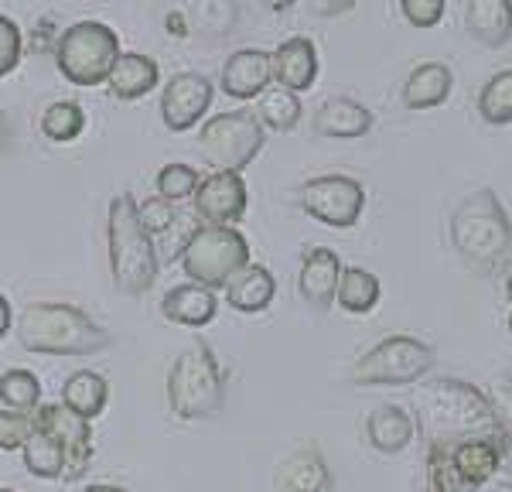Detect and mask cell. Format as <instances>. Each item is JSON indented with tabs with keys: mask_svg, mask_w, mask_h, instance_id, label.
Here are the masks:
<instances>
[{
	"mask_svg": "<svg viewBox=\"0 0 512 492\" xmlns=\"http://www.w3.org/2000/svg\"><path fill=\"white\" fill-rule=\"evenodd\" d=\"M417 431L427 448H451L468 438H499L502 421L495 417L492 400L482 390L454 376H441L431 383H417L414 390Z\"/></svg>",
	"mask_w": 512,
	"mask_h": 492,
	"instance_id": "6da1fadb",
	"label": "cell"
},
{
	"mask_svg": "<svg viewBox=\"0 0 512 492\" xmlns=\"http://www.w3.org/2000/svg\"><path fill=\"white\" fill-rule=\"evenodd\" d=\"M18 342L35 356H96L113 346V332L65 301H35L18 315Z\"/></svg>",
	"mask_w": 512,
	"mask_h": 492,
	"instance_id": "7a4b0ae2",
	"label": "cell"
},
{
	"mask_svg": "<svg viewBox=\"0 0 512 492\" xmlns=\"http://www.w3.org/2000/svg\"><path fill=\"white\" fill-rule=\"evenodd\" d=\"M106 243H110V274L113 287L127 298H144L158 281V250L154 236L140 226L137 199L130 192H120L110 199L106 216Z\"/></svg>",
	"mask_w": 512,
	"mask_h": 492,
	"instance_id": "3957f363",
	"label": "cell"
},
{
	"mask_svg": "<svg viewBox=\"0 0 512 492\" xmlns=\"http://www.w3.org/2000/svg\"><path fill=\"white\" fill-rule=\"evenodd\" d=\"M451 246L475 270H495L512 250V223L492 188L465 195L451 212Z\"/></svg>",
	"mask_w": 512,
	"mask_h": 492,
	"instance_id": "277c9868",
	"label": "cell"
},
{
	"mask_svg": "<svg viewBox=\"0 0 512 492\" xmlns=\"http://www.w3.org/2000/svg\"><path fill=\"white\" fill-rule=\"evenodd\" d=\"M168 404L178 421H216L226 407V373L209 342L181 349L168 373Z\"/></svg>",
	"mask_w": 512,
	"mask_h": 492,
	"instance_id": "5b68a950",
	"label": "cell"
},
{
	"mask_svg": "<svg viewBox=\"0 0 512 492\" xmlns=\"http://www.w3.org/2000/svg\"><path fill=\"white\" fill-rule=\"evenodd\" d=\"M178 264L188 274V281L209 287V291H222L250 264V243L236 226H195Z\"/></svg>",
	"mask_w": 512,
	"mask_h": 492,
	"instance_id": "8992f818",
	"label": "cell"
},
{
	"mask_svg": "<svg viewBox=\"0 0 512 492\" xmlns=\"http://www.w3.org/2000/svg\"><path fill=\"white\" fill-rule=\"evenodd\" d=\"M120 59V38L103 21H76L55 41V65L72 86L93 89L110 79L113 62Z\"/></svg>",
	"mask_w": 512,
	"mask_h": 492,
	"instance_id": "52a82bcc",
	"label": "cell"
},
{
	"mask_svg": "<svg viewBox=\"0 0 512 492\" xmlns=\"http://www.w3.org/2000/svg\"><path fill=\"white\" fill-rule=\"evenodd\" d=\"M437 363V352L414 335H390L355 359V387H410L420 383Z\"/></svg>",
	"mask_w": 512,
	"mask_h": 492,
	"instance_id": "ba28073f",
	"label": "cell"
},
{
	"mask_svg": "<svg viewBox=\"0 0 512 492\" xmlns=\"http://www.w3.org/2000/svg\"><path fill=\"white\" fill-rule=\"evenodd\" d=\"M263 144H267V130L253 117V110L216 113L198 127V151L212 164V171L243 175V168H250Z\"/></svg>",
	"mask_w": 512,
	"mask_h": 492,
	"instance_id": "9c48e42d",
	"label": "cell"
},
{
	"mask_svg": "<svg viewBox=\"0 0 512 492\" xmlns=\"http://www.w3.org/2000/svg\"><path fill=\"white\" fill-rule=\"evenodd\" d=\"M297 205L321 226L349 229L366 209V185L349 175H318L297 188Z\"/></svg>",
	"mask_w": 512,
	"mask_h": 492,
	"instance_id": "30bf717a",
	"label": "cell"
},
{
	"mask_svg": "<svg viewBox=\"0 0 512 492\" xmlns=\"http://www.w3.org/2000/svg\"><path fill=\"white\" fill-rule=\"evenodd\" d=\"M31 421L38 428H45L48 434H55L62 445V455H65V482H79L82 475L89 472L93 465V455H96V445H93V421L86 417L72 414L65 404H38V410L31 414Z\"/></svg>",
	"mask_w": 512,
	"mask_h": 492,
	"instance_id": "8fae6325",
	"label": "cell"
},
{
	"mask_svg": "<svg viewBox=\"0 0 512 492\" xmlns=\"http://www.w3.org/2000/svg\"><path fill=\"white\" fill-rule=\"evenodd\" d=\"M212 82L202 72H178L164 82L161 89V120L171 134H185V130L198 127V120L209 113L212 106Z\"/></svg>",
	"mask_w": 512,
	"mask_h": 492,
	"instance_id": "7c38bea8",
	"label": "cell"
},
{
	"mask_svg": "<svg viewBox=\"0 0 512 492\" xmlns=\"http://www.w3.org/2000/svg\"><path fill=\"white\" fill-rule=\"evenodd\" d=\"M195 216L202 226H236L246 216L250 192L239 171H212L195 188Z\"/></svg>",
	"mask_w": 512,
	"mask_h": 492,
	"instance_id": "4fadbf2b",
	"label": "cell"
},
{
	"mask_svg": "<svg viewBox=\"0 0 512 492\" xmlns=\"http://www.w3.org/2000/svg\"><path fill=\"white\" fill-rule=\"evenodd\" d=\"M270 76L274 86H284L291 93H308L318 79V48L311 38L294 35L270 52Z\"/></svg>",
	"mask_w": 512,
	"mask_h": 492,
	"instance_id": "5bb4252c",
	"label": "cell"
},
{
	"mask_svg": "<svg viewBox=\"0 0 512 492\" xmlns=\"http://www.w3.org/2000/svg\"><path fill=\"white\" fill-rule=\"evenodd\" d=\"M338 277H342V257L332 246H311L301 260V274H297V291H301L304 305L315 311L332 308Z\"/></svg>",
	"mask_w": 512,
	"mask_h": 492,
	"instance_id": "9a60e30c",
	"label": "cell"
},
{
	"mask_svg": "<svg viewBox=\"0 0 512 492\" xmlns=\"http://www.w3.org/2000/svg\"><path fill=\"white\" fill-rule=\"evenodd\" d=\"M270 82H274V76H270V52H263V48H239L226 59L219 76L222 93L239 103L256 100Z\"/></svg>",
	"mask_w": 512,
	"mask_h": 492,
	"instance_id": "2e32d148",
	"label": "cell"
},
{
	"mask_svg": "<svg viewBox=\"0 0 512 492\" xmlns=\"http://www.w3.org/2000/svg\"><path fill=\"white\" fill-rule=\"evenodd\" d=\"M373 130V110L352 96H328L315 110V134L328 141H355Z\"/></svg>",
	"mask_w": 512,
	"mask_h": 492,
	"instance_id": "e0dca14e",
	"label": "cell"
},
{
	"mask_svg": "<svg viewBox=\"0 0 512 492\" xmlns=\"http://www.w3.org/2000/svg\"><path fill=\"white\" fill-rule=\"evenodd\" d=\"M454 469L465 475L475 489H482L485 482H492L502 469V458H506V438H468L448 448Z\"/></svg>",
	"mask_w": 512,
	"mask_h": 492,
	"instance_id": "ac0fdd59",
	"label": "cell"
},
{
	"mask_svg": "<svg viewBox=\"0 0 512 492\" xmlns=\"http://www.w3.org/2000/svg\"><path fill=\"white\" fill-rule=\"evenodd\" d=\"M161 315L168 318V322L185 325V328H205L219 315V298L209 287L185 281V284H175L161 298Z\"/></svg>",
	"mask_w": 512,
	"mask_h": 492,
	"instance_id": "d6986e66",
	"label": "cell"
},
{
	"mask_svg": "<svg viewBox=\"0 0 512 492\" xmlns=\"http://www.w3.org/2000/svg\"><path fill=\"white\" fill-rule=\"evenodd\" d=\"M277 492H335V475L321 451L301 448L280 462Z\"/></svg>",
	"mask_w": 512,
	"mask_h": 492,
	"instance_id": "ffe728a7",
	"label": "cell"
},
{
	"mask_svg": "<svg viewBox=\"0 0 512 492\" xmlns=\"http://www.w3.org/2000/svg\"><path fill=\"white\" fill-rule=\"evenodd\" d=\"M226 305L243 315H260L274 305L277 298V277L263 264H246L226 287Z\"/></svg>",
	"mask_w": 512,
	"mask_h": 492,
	"instance_id": "44dd1931",
	"label": "cell"
},
{
	"mask_svg": "<svg viewBox=\"0 0 512 492\" xmlns=\"http://www.w3.org/2000/svg\"><path fill=\"white\" fill-rule=\"evenodd\" d=\"M465 31L485 48H502L512 38V0H468Z\"/></svg>",
	"mask_w": 512,
	"mask_h": 492,
	"instance_id": "7402d4cb",
	"label": "cell"
},
{
	"mask_svg": "<svg viewBox=\"0 0 512 492\" xmlns=\"http://www.w3.org/2000/svg\"><path fill=\"white\" fill-rule=\"evenodd\" d=\"M110 93L123 103H134L140 96H147L151 89H158L161 82V69L151 55L140 52H120V59L113 62L110 69Z\"/></svg>",
	"mask_w": 512,
	"mask_h": 492,
	"instance_id": "603a6c76",
	"label": "cell"
},
{
	"mask_svg": "<svg viewBox=\"0 0 512 492\" xmlns=\"http://www.w3.org/2000/svg\"><path fill=\"white\" fill-rule=\"evenodd\" d=\"M454 72L444 62H424L410 69L407 82H403V106L407 110H434L451 96Z\"/></svg>",
	"mask_w": 512,
	"mask_h": 492,
	"instance_id": "cb8c5ba5",
	"label": "cell"
},
{
	"mask_svg": "<svg viewBox=\"0 0 512 492\" xmlns=\"http://www.w3.org/2000/svg\"><path fill=\"white\" fill-rule=\"evenodd\" d=\"M414 434H417L414 417H410L403 407H396V404L376 407L373 414H369V421H366V438H369V445L379 451V455H400L403 448H410Z\"/></svg>",
	"mask_w": 512,
	"mask_h": 492,
	"instance_id": "d4e9b609",
	"label": "cell"
},
{
	"mask_svg": "<svg viewBox=\"0 0 512 492\" xmlns=\"http://www.w3.org/2000/svg\"><path fill=\"white\" fill-rule=\"evenodd\" d=\"M62 404L69 407L72 414L86 417V421H96L106 410V404H110V383H106V376L96 373V369H76V373L62 383Z\"/></svg>",
	"mask_w": 512,
	"mask_h": 492,
	"instance_id": "484cf974",
	"label": "cell"
},
{
	"mask_svg": "<svg viewBox=\"0 0 512 492\" xmlns=\"http://www.w3.org/2000/svg\"><path fill=\"white\" fill-rule=\"evenodd\" d=\"M301 93H291L284 86H274L270 82L260 96H256V110L253 117L263 123V130H274V134H291V130L301 123Z\"/></svg>",
	"mask_w": 512,
	"mask_h": 492,
	"instance_id": "4316f807",
	"label": "cell"
},
{
	"mask_svg": "<svg viewBox=\"0 0 512 492\" xmlns=\"http://www.w3.org/2000/svg\"><path fill=\"white\" fill-rule=\"evenodd\" d=\"M21 455H24V469H28L35 479H62L65 475V455H62V445L55 434H48L45 428H38L31 421V434L28 441L21 445Z\"/></svg>",
	"mask_w": 512,
	"mask_h": 492,
	"instance_id": "83f0119b",
	"label": "cell"
},
{
	"mask_svg": "<svg viewBox=\"0 0 512 492\" xmlns=\"http://www.w3.org/2000/svg\"><path fill=\"white\" fill-rule=\"evenodd\" d=\"M335 305L349 315H369L379 305V277L366 267H342L335 287Z\"/></svg>",
	"mask_w": 512,
	"mask_h": 492,
	"instance_id": "f1b7e54d",
	"label": "cell"
},
{
	"mask_svg": "<svg viewBox=\"0 0 512 492\" xmlns=\"http://www.w3.org/2000/svg\"><path fill=\"white\" fill-rule=\"evenodd\" d=\"M86 130V110L76 100H55L41 113V134L52 144H72Z\"/></svg>",
	"mask_w": 512,
	"mask_h": 492,
	"instance_id": "f546056e",
	"label": "cell"
},
{
	"mask_svg": "<svg viewBox=\"0 0 512 492\" xmlns=\"http://www.w3.org/2000/svg\"><path fill=\"white\" fill-rule=\"evenodd\" d=\"M0 400L7 410H18V414H35L41 404V380L31 369H7L0 376Z\"/></svg>",
	"mask_w": 512,
	"mask_h": 492,
	"instance_id": "4dcf8cb0",
	"label": "cell"
},
{
	"mask_svg": "<svg viewBox=\"0 0 512 492\" xmlns=\"http://www.w3.org/2000/svg\"><path fill=\"white\" fill-rule=\"evenodd\" d=\"M478 113L492 127H506L512 123V69H502L485 82L478 93Z\"/></svg>",
	"mask_w": 512,
	"mask_h": 492,
	"instance_id": "1f68e13d",
	"label": "cell"
},
{
	"mask_svg": "<svg viewBox=\"0 0 512 492\" xmlns=\"http://www.w3.org/2000/svg\"><path fill=\"white\" fill-rule=\"evenodd\" d=\"M427 489L431 492H478L465 475L454 469L448 448H427Z\"/></svg>",
	"mask_w": 512,
	"mask_h": 492,
	"instance_id": "d6a6232c",
	"label": "cell"
},
{
	"mask_svg": "<svg viewBox=\"0 0 512 492\" xmlns=\"http://www.w3.org/2000/svg\"><path fill=\"white\" fill-rule=\"evenodd\" d=\"M198 182H202L198 168H192V164H185V161H171V164H164V168L158 171V182H154V185H158L161 199L178 205V202L192 199Z\"/></svg>",
	"mask_w": 512,
	"mask_h": 492,
	"instance_id": "836d02e7",
	"label": "cell"
},
{
	"mask_svg": "<svg viewBox=\"0 0 512 492\" xmlns=\"http://www.w3.org/2000/svg\"><path fill=\"white\" fill-rule=\"evenodd\" d=\"M178 216H181V212L175 209V202L161 199V195L137 202V219H140V226H144L151 236H161L164 229H171V226L178 223Z\"/></svg>",
	"mask_w": 512,
	"mask_h": 492,
	"instance_id": "e575fe53",
	"label": "cell"
},
{
	"mask_svg": "<svg viewBox=\"0 0 512 492\" xmlns=\"http://www.w3.org/2000/svg\"><path fill=\"white\" fill-rule=\"evenodd\" d=\"M24 59V35L18 28V21L0 14V79L11 76Z\"/></svg>",
	"mask_w": 512,
	"mask_h": 492,
	"instance_id": "d590c367",
	"label": "cell"
},
{
	"mask_svg": "<svg viewBox=\"0 0 512 492\" xmlns=\"http://www.w3.org/2000/svg\"><path fill=\"white\" fill-rule=\"evenodd\" d=\"M31 434V414L0 410V451H21Z\"/></svg>",
	"mask_w": 512,
	"mask_h": 492,
	"instance_id": "8d00e7d4",
	"label": "cell"
},
{
	"mask_svg": "<svg viewBox=\"0 0 512 492\" xmlns=\"http://www.w3.org/2000/svg\"><path fill=\"white\" fill-rule=\"evenodd\" d=\"M444 11H448V0H400V14L414 28H434L441 24Z\"/></svg>",
	"mask_w": 512,
	"mask_h": 492,
	"instance_id": "74e56055",
	"label": "cell"
},
{
	"mask_svg": "<svg viewBox=\"0 0 512 492\" xmlns=\"http://www.w3.org/2000/svg\"><path fill=\"white\" fill-rule=\"evenodd\" d=\"M492 407H495V417L502 421V431L512 434V376H499L492 387Z\"/></svg>",
	"mask_w": 512,
	"mask_h": 492,
	"instance_id": "f35d334b",
	"label": "cell"
},
{
	"mask_svg": "<svg viewBox=\"0 0 512 492\" xmlns=\"http://www.w3.org/2000/svg\"><path fill=\"white\" fill-rule=\"evenodd\" d=\"M349 7H355V0H311V11L321 14V18H335V14H345Z\"/></svg>",
	"mask_w": 512,
	"mask_h": 492,
	"instance_id": "ab89813d",
	"label": "cell"
},
{
	"mask_svg": "<svg viewBox=\"0 0 512 492\" xmlns=\"http://www.w3.org/2000/svg\"><path fill=\"white\" fill-rule=\"evenodd\" d=\"M11 328H14V308L7 301V294H0V339H7Z\"/></svg>",
	"mask_w": 512,
	"mask_h": 492,
	"instance_id": "60d3db41",
	"label": "cell"
},
{
	"mask_svg": "<svg viewBox=\"0 0 512 492\" xmlns=\"http://www.w3.org/2000/svg\"><path fill=\"white\" fill-rule=\"evenodd\" d=\"M267 11H287V7H294V0H260Z\"/></svg>",
	"mask_w": 512,
	"mask_h": 492,
	"instance_id": "b9f144b4",
	"label": "cell"
},
{
	"mask_svg": "<svg viewBox=\"0 0 512 492\" xmlns=\"http://www.w3.org/2000/svg\"><path fill=\"white\" fill-rule=\"evenodd\" d=\"M79 492H130V489H123V486H106V482H96V486H86V489H79Z\"/></svg>",
	"mask_w": 512,
	"mask_h": 492,
	"instance_id": "7bdbcfd3",
	"label": "cell"
},
{
	"mask_svg": "<svg viewBox=\"0 0 512 492\" xmlns=\"http://www.w3.org/2000/svg\"><path fill=\"white\" fill-rule=\"evenodd\" d=\"M4 147H7V120L0 117V151H4Z\"/></svg>",
	"mask_w": 512,
	"mask_h": 492,
	"instance_id": "ee69618b",
	"label": "cell"
},
{
	"mask_svg": "<svg viewBox=\"0 0 512 492\" xmlns=\"http://www.w3.org/2000/svg\"><path fill=\"white\" fill-rule=\"evenodd\" d=\"M506 294H509V301H512V274H509V281H506Z\"/></svg>",
	"mask_w": 512,
	"mask_h": 492,
	"instance_id": "f6af8a7d",
	"label": "cell"
},
{
	"mask_svg": "<svg viewBox=\"0 0 512 492\" xmlns=\"http://www.w3.org/2000/svg\"><path fill=\"white\" fill-rule=\"evenodd\" d=\"M509 332H512V311H509Z\"/></svg>",
	"mask_w": 512,
	"mask_h": 492,
	"instance_id": "bcb514c9",
	"label": "cell"
},
{
	"mask_svg": "<svg viewBox=\"0 0 512 492\" xmlns=\"http://www.w3.org/2000/svg\"><path fill=\"white\" fill-rule=\"evenodd\" d=\"M0 492H14V489H4V486H0Z\"/></svg>",
	"mask_w": 512,
	"mask_h": 492,
	"instance_id": "7dc6e473",
	"label": "cell"
},
{
	"mask_svg": "<svg viewBox=\"0 0 512 492\" xmlns=\"http://www.w3.org/2000/svg\"><path fill=\"white\" fill-rule=\"evenodd\" d=\"M427 492H431V489H427Z\"/></svg>",
	"mask_w": 512,
	"mask_h": 492,
	"instance_id": "c3c4849f",
	"label": "cell"
}]
</instances>
